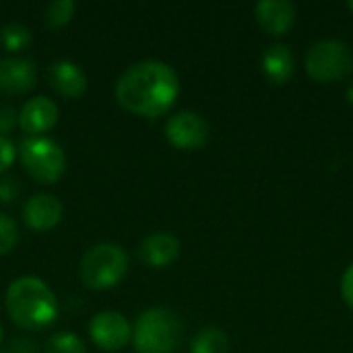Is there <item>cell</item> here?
Returning <instances> with one entry per match:
<instances>
[{
    "label": "cell",
    "mask_w": 353,
    "mask_h": 353,
    "mask_svg": "<svg viewBox=\"0 0 353 353\" xmlns=\"http://www.w3.org/2000/svg\"><path fill=\"white\" fill-rule=\"evenodd\" d=\"M180 81L176 70L159 60H143L128 66L116 83L118 103L137 116L157 118L178 99Z\"/></svg>",
    "instance_id": "obj_1"
},
{
    "label": "cell",
    "mask_w": 353,
    "mask_h": 353,
    "mask_svg": "<svg viewBox=\"0 0 353 353\" xmlns=\"http://www.w3.org/2000/svg\"><path fill=\"white\" fill-rule=\"evenodd\" d=\"M6 312L25 331H41L58 319L54 292L39 277H19L6 290Z\"/></svg>",
    "instance_id": "obj_2"
},
{
    "label": "cell",
    "mask_w": 353,
    "mask_h": 353,
    "mask_svg": "<svg viewBox=\"0 0 353 353\" xmlns=\"http://www.w3.org/2000/svg\"><path fill=\"white\" fill-rule=\"evenodd\" d=\"M184 337V323L170 308L145 310L132 331L134 347L141 353H172Z\"/></svg>",
    "instance_id": "obj_3"
},
{
    "label": "cell",
    "mask_w": 353,
    "mask_h": 353,
    "mask_svg": "<svg viewBox=\"0 0 353 353\" xmlns=\"http://www.w3.org/2000/svg\"><path fill=\"white\" fill-rule=\"evenodd\" d=\"M128 271V256L118 244H95L89 248L79 267L81 281L89 290H110L118 285Z\"/></svg>",
    "instance_id": "obj_4"
},
{
    "label": "cell",
    "mask_w": 353,
    "mask_h": 353,
    "mask_svg": "<svg viewBox=\"0 0 353 353\" xmlns=\"http://www.w3.org/2000/svg\"><path fill=\"white\" fill-rule=\"evenodd\" d=\"M23 168L39 184H54L66 170V155L62 147L48 137H29L19 149Z\"/></svg>",
    "instance_id": "obj_5"
},
{
    "label": "cell",
    "mask_w": 353,
    "mask_h": 353,
    "mask_svg": "<svg viewBox=\"0 0 353 353\" xmlns=\"http://www.w3.org/2000/svg\"><path fill=\"white\" fill-rule=\"evenodd\" d=\"M306 70L323 83L347 79L353 72V50L339 39L319 41L306 54Z\"/></svg>",
    "instance_id": "obj_6"
},
{
    "label": "cell",
    "mask_w": 353,
    "mask_h": 353,
    "mask_svg": "<svg viewBox=\"0 0 353 353\" xmlns=\"http://www.w3.org/2000/svg\"><path fill=\"white\" fill-rule=\"evenodd\" d=\"M168 141L184 151L201 149L209 139V124L196 112H178L165 124Z\"/></svg>",
    "instance_id": "obj_7"
},
{
    "label": "cell",
    "mask_w": 353,
    "mask_h": 353,
    "mask_svg": "<svg viewBox=\"0 0 353 353\" xmlns=\"http://www.w3.org/2000/svg\"><path fill=\"white\" fill-rule=\"evenodd\" d=\"M91 339L97 347L103 352H118L128 345L132 339V327L130 323L114 310H105L93 316L89 325Z\"/></svg>",
    "instance_id": "obj_8"
},
{
    "label": "cell",
    "mask_w": 353,
    "mask_h": 353,
    "mask_svg": "<svg viewBox=\"0 0 353 353\" xmlns=\"http://www.w3.org/2000/svg\"><path fill=\"white\" fill-rule=\"evenodd\" d=\"M37 70L27 58H0V93L21 95L35 87Z\"/></svg>",
    "instance_id": "obj_9"
},
{
    "label": "cell",
    "mask_w": 353,
    "mask_h": 353,
    "mask_svg": "<svg viewBox=\"0 0 353 353\" xmlns=\"http://www.w3.org/2000/svg\"><path fill=\"white\" fill-rule=\"evenodd\" d=\"M56 122H58V108L52 99L43 95L29 99L19 112V126L23 128V132L31 137H39L41 132L54 128Z\"/></svg>",
    "instance_id": "obj_10"
},
{
    "label": "cell",
    "mask_w": 353,
    "mask_h": 353,
    "mask_svg": "<svg viewBox=\"0 0 353 353\" xmlns=\"http://www.w3.org/2000/svg\"><path fill=\"white\" fill-rule=\"evenodd\" d=\"M23 219L27 228L35 232H48L62 219V205L52 194H35L23 207Z\"/></svg>",
    "instance_id": "obj_11"
},
{
    "label": "cell",
    "mask_w": 353,
    "mask_h": 353,
    "mask_svg": "<svg viewBox=\"0 0 353 353\" xmlns=\"http://www.w3.org/2000/svg\"><path fill=\"white\" fill-rule=\"evenodd\" d=\"M139 256L147 267L163 269L170 267L180 256V240L172 234L157 232L143 240L139 248Z\"/></svg>",
    "instance_id": "obj_12"
},
{
    "label": "cell",
    "mask_w": 353,
    "mask_h": 353,
    "mask_svg": "<svg viewBox=\"0 0 353 353\" xmlns=\"http://www.w3.org/2000/svg\"><path fill=\"white\" fill-rule=\"evenodd\" d=\"M48 83L50 87L64 95V97H79L85 93L87 89V77L81 70L79 64L70 62V60H58L54 64L48 66Z\"/></svg>",
    "instance_id": "obj_13"
},
{
    "label": "cell",
    "mask_w": 353,
    "mask_h": 353,
    "mask_svg": "<svg viewBox=\"0 0 353 353\" xmlns=\"http://www.w3.org/2000/svg\"><path fill=\"white\" fill-rule=\"evenodd\" d=\"M256 21L271 35H283L296 21V6L288 0H263L254 6Z\"/></svg>",
    "instance_id": "obj_14"
},
{
    "label": "cell",
    "mask_w": 353,
    "mask_h": 353,
    "mask_svg": "<svg viewBox=\"0 0 353 353\" xmlns=\"http://www.w3.org/2000/svg\"><path fill=\"white\" fill-rule=\"evenodd\" d=\"M261 66L271 83L283 85L294 74V54L285 43H273L263 52Z\"/></svg>",
    "instance_id": "obj_15"
},
{
    "label": "cell",
    "mask_w": 353,
    "mask_h": 353,
    "mask_svg": "<svg viewBox=\"0 0 353 353\" xmlns=\"http://www.w3.org/2000/svg\"><path fill=\"white\" fill-rule=\"evenodd\" d=\"M230 352V339L219 327H205L196 337L192 339L190 353H228Z\"/></svg>",
    "instance_id": "obj_16"
},
{
    "label": "cell",
    "mask_w": 353,
    "mask_h": 353,
    "mask_svg": "<svg viewBox=\"0 0 353 353\" xmlns=\"http://www.w3.org/2000/svg\"><path fill=\"white\" fill-rule=\"evenodd\" d=\"M0 39L8 52H23L31 43V31L21 23H8L0 31Z\"/></svg>",
    "instance_id": "obj_17"
},
{
    "label": "cell",
    "mask_w": 353,
    "mask_h": 353,
    "mask_svg": "<svg viewBox=\"0 0 353 353\" xmlns=\"http://www.w3.org/2000/svg\"><path fill=\"white\" fill-rule=\"evenodd\" d=\"M46 353H87V350L74 333H56L46 341Z\"/></svg>",
    "instance_id": "obj_18"
},
{
    "label": "cell",
    "mask_w": 353,
    "mask_h": 353,
    "mask_svg": "<svg viewBox=\"0 0 353 353\" xmlns=\"http://www.w3.org/2000/svg\"><path fill=\"white\" fill-rule=\"evenodd\" d=\"M74 14V2L72 0H56L52 4H48L46 8V25L52 29L64 27Z\"/></svg>",
    "instance_id": "obj_19"
},
{
    "label": "cell",
    "mask_w": 353,
    "mask_h": 353,
    "mask_svg": "<svg viewBox=\"0 0 353 353\" xmlns=\"http://www.w3.org/2000/svg\"><path fill=\"white\" fill-rule=\"evenodd\" d=\"M19 242V228L17 223L8 217L0 213V256L8 254Z\"/></svg>",
    "instance_id": "obj_20"
},
{
    "label": "cell",
    "mask_w": 353,
    "mask_h": 353,
    "mask_svg": "<svg viewBox=\"0 0 353 353\" xmlns=\"http://www.w3.org/2000/svg\"><path fill=\"white\" fill-rule=\"evenodd\" d=\"M17 157V149L12 141H8L4 134H0V174H4Z\"/></svg>",
    "instance_id": "obj_21"
},
{
    "label": "cell",
    "mask_w": 353,
    "mask_h": 353,
    "mask_svg": "<svg viewBox=\"0 0 353 353\" xmlns=\"http://www.w3.org/2000/svg\"><path fill=\"white\" fill-rule=\"evenodd\" d=\"M19 192H21L19 180L8 178V180H2V182H0V201H2V203H10Z\"/></svg>",
    "instance_id": "obj_22"
},
{
    "label": "cell",
    "mask_w": 353,
    "mask_h": 353,
    "mask_svg": "<svg viewBox=\"0 0 353 353\" xmlns=\"http://www.w3.org/2000/svg\"><path fill=\"white\" fill-rule=\"evenodd\" d=\"M341 296L345 300V304L353 308V263L350 265V269L343 273V279H341Z\"/></svg>",
    "instance_id": "obj_23"
},
{
    "label": "cell",
    "mask_w": 353,
    "mask_h": 353,
    "mask_svg": "<svg viewBox=\"0 0 353 353\" xmlns=\"http://www.w3.org/2000/svg\"><path fill=\"white\" fill-rule=\"evenodd\" d=\"M17 112L10 105H0V134L8 132L17 124Z\"/></svg>",
    "instance_id": "obj_24"
},
{
    "label": "cell",
    "mask_w": 353,
    "mask_h": 353,
    "mask_svg": "<svg viewBox=\"0 0 353 353\" xmlns=\"http://www.w3.org/2000/svg\"><path fill=\"white\" fill-rule=\"evenodd\" d=\"M6 353H35V345L27 339H17L10 343V350Z\"/></svg>",
    "instance_id": "obj_25"
},
{
    "label": "cell",
    "mask_w": 353,
    "mask_h": 353,
    "mask_svg": "<svg viewBox=\"0 0 353 353\" xmlns=\"http://www.w3.org/2000/svg\"><path fill=\"white\" fill-rule=\"evenodd\" d=\"M347 99H350V101L353 103V85L350 87V89H347Z\"/></svg>",
    "instance_id": "obj_26"
},
{
    "label": "cell",
    "mask_w": 353,
    "mask_h": 353,
    "mask_svg": "<svg viewBox=\"0 0 353 353\" xmlns=\"http://www.w3.org/2000/svg\"><path fill=\"white\" fill-rule=\"evenodd\" d=\"M0 343H2V325H0Z\"/></svg>",
    "instance_id": "obj_27"
},
{
    "label": "cell",
    "mask_w": 353,
    "mask_h": 353,
    "mask_svg": "<svg viewBox=\"0 0 353 353\" xmlns=\"http://www.w3.org/2000/svg\"><path fill=\"white\" fill-rule=\"evenodd\" d=\"M350 8H352V10H353V2H350Z\"/></svg>",
    "instance_id": "obj_28"
}]
</instances>
